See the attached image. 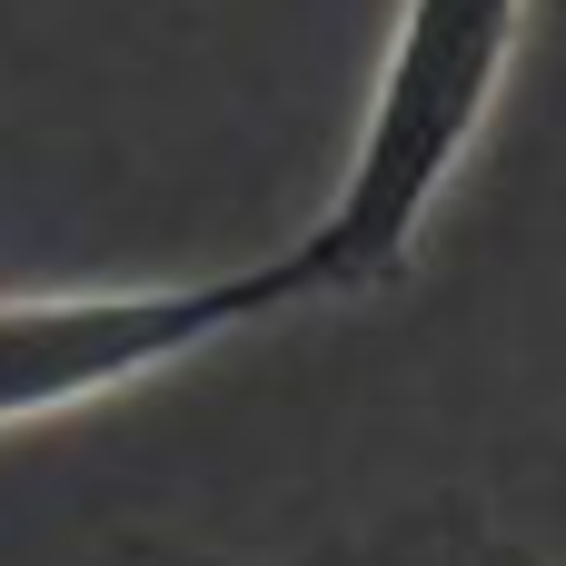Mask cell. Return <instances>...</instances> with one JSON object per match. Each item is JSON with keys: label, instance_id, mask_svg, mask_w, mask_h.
Returning a JSON list of instances; mask_svg holds the SVG:
<instances>
[{"label": "cell", "instance_id": "7a4b0ae2", "mask_svg": "<svg viewBox=\"0 0 566 566\" xmlns=\"http://www.w3.org/2000/svg\"><path fill=\"white\" fill-rule=\"evenodd\" d=\"M328 308L308 249H269L199 279H119V289H0V428H40L99 398H129L269 318Z\"/></svg>", "mask_w": 566, "mask_h": 566}, {"label": "cell", "instance_id": "3957f363", "mask_svg": "<svg viewBox=\"0 0 566 566\" xmlns=\"http://www.w3.org/2000/svg\"><path fill=\"white\" fill-rule=\"evenodd\" d=\"M507 537L468 507V497H418L388 507L368 527H328L298 547H219V537H179V527H119L99 566H497Z\"/></svg>", "mask_w": 566, "mask_h": 566}, {"label": "cell", "instance_id": "277c9868", "mask_svg": "<svg viewBox=\"0 0 566 566\" xmlns=\"http://www.w3.org/2000/svg\"><path fill=\"white\" fill-rule=\"evenodd\" d=\"M497 566H547V557H527V547H507V557H497Z\"/></svg>", "mask_w": 566, "mask_h": 566}, {"label": "cell", "instance_id": "6da1fadb", "mask_svg": "<svg viewBox=\"0 0 566 566\" xmlns=\"http://www.w3.org/2000/svg\"><path fill=\"white\" fill-rule=\"evenodd\" d=\"M517 40H527V0H398L348 169H338L318 229H298L328 298H368V289L408 279L438 199L458 189V169L478 159V139L497 119Z\"/></svg>", "mask_w": 566, "mask_h": 566}]
</instances>
